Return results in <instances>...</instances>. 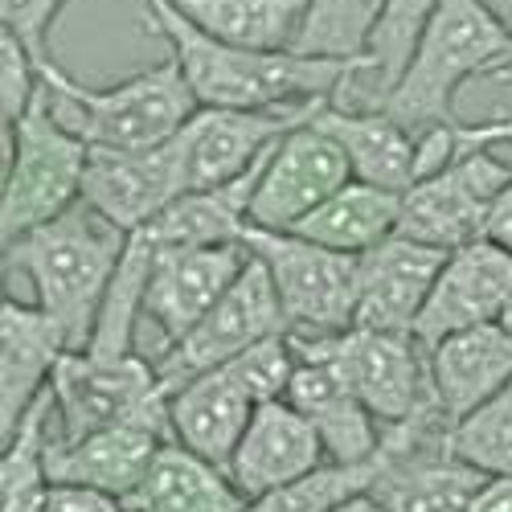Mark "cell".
Returning a JSON list of instances; mask_svg holds the SVG:
<instances>
[{
	"label": "cell",
	"instance_id": "8fae6325",
	"mask_svg": "<svg viewBox=\"0 0 512 512\" xmlns=\"http://www.w3.org/2000/svg\"><path fill=\"white\" fill-rule=\"evenodd\" d=\"M328 99L287 107H197L181 127V160L189 189H213L246 177L291 127L308 123Z\"/></svg>",
	"mask_w": 512,
	"mask_h": 512
},
{
	"label": "cell",
	"instance_id": "83f0119b",
	"mask_svg": "<svg viewBox=\"0 0 512 512\" xmlns=\"http://www.w3.org/2000/svg\"><path fill=\"white\" fill-rule=\"evenodd\" d=\"M50 422H54V394L46 390L21 418L17 435L5 443V455H0V512H46L54 488Z\"/></svg>",
	"mask_w": 512,
	"mask_h": 512
},
{
	"label": "cell",
	"instance_id": "3957f363",
	"mask_svg": "<svg viewBox=\"0 0 512 512\" xmlns=\"http://www.w3.org/2000/svg\"><path fill=\"white\" fill-rule=\"evenodd\" d=\"M512 70V33L500 25L488 0H443L402 78L373 107L390 111L410 132L455 127V99L463 82L500 78Z\"/></svg>",
	"mask_w": 512,
	"mask_h": 512
},
{
	"label": "cell",
	"instance_id": "277c9868",
	"mask_svg": "<svg viewBox=\"0 0 512 512\" xmlns=\"http://www.w3.org/2000/svg\"><path fill=\"white\" fill-rule=\"evenodd\" d=\"M41 82H46L58 115L82 140L91 148L115 152H144L168 144L201 107L173 54L148 70L111 82V87H82L58 62L41 66Z\"/></svg>",
	"mask_w": 512,
	"mask_h": 512
},
{
	"label": "cell",
	"instance_id": "ffe728a7",
	"mask_svg": "<svg viewBox=\"0 0 512 512\" xmlns=\"http://www.w3.org/2000/svg\"><path fill=\"white\" fill-rule=\"evenodd\" d=\"M168 443L164 431L148 422H115L82 439H50V480L54 484H82L127 500L148 476V467Z\"/></svg>",
	"mask_w": 512,
	"mask_h": 512
},
{
	"label": "cell",
	"instance_id": "cb8c5ba5",
	"mask_svg": "<svg viewBox=\"0 0 512 512\" xmlns=\"http://www.w3.org/2000/svg\"><path fill=\"white\" fill-rule=\"evenodd\" d=\"M127 508H160V512H242L246 496L234 488L230 472L193 455L177 439L160 443L144 484L127 496Z\"/></svg>",
	"mask_w": 512,
	"mask_h": 512
},
{
	"label": "cell",
	"instance_id": "9a60e30c",
	"mask_svg": "<svg viewBox=\"0 0 512 512\" xmlns=\"http://www.w3.org/2000/svg\"><path fill=\"white\" fill-rule=\"evenodd\" d=\"M508 304H512V250L492 238H476L447 254L414 336L431 349L451 332L496 324L508 312Z\"/></svg>",
	"mask_w": 512,
	"mask_h": 512
},
{
	"label": "cell",
	"instance_id": "4fadbf2b",
	"mask_svg": "<svg viewBox=\"0 0 512 512\" xmlns=\"http://www.w3.org/2000/svg\"><path fill=\"white\" fill-rule=\"evenodd\" d=\"M250 263L246 242L230 246H156L144 324L160 332V349H173L185 332H193L205 312L230 291V283Z\"/></svg>",
	"mask_w": 512,
	"mask_h": 512
},
{
	"label": "cell",
	"instance_id": "5bb4252c",
	"mask_svg": "<svg viewBox=\"0 0 512 512\" xmlns=\"http://www.w3.org/2000/svg\"><path fill=\"white\" fill-rule=\"evenodd\" d=\"M177 136L144 152L91 148L87 177H82V201L123 234H136L148 222H156L181 193H189Z\"/></svg>",
	"mask_w": 512,
	"mask_h": 512
},
{
	"label": "cell",
	"instance_id": "b9f144b4",
	"mask_svg": "<svg viewBox=\"0 0 512 512\" xmlns=\"http://www.w3.org/2000/svg\"><path fill=\"white\" fill-rule=\"evenodd\" d=\"M132 512H160V508H132Z\"/></svg>",
	"mask_w": 512,
	"mask_h": 512
},
{
	"label": "cell",
	"instance_id": "4dcf8cb0",
	"mask_svg": "<svg viewBox=\"0 0 512 512\" xmlns=\"http://www.w3.org/2000/svg\"><path fill=\"white\" fill-rule=\"evenodd\" d=\"M377 484V459L373 463H324L316 472L291 480L267 496H254L246 500L242 512H336L345 500L373 492Z\"/></svg>",
	"mask_w": 512,
	"mask_h": 512
},
{
	"label": "cell",
	"instance_id": "7a4b0ae2",
	"mask_svg": "<svg viewBox=\"0 0 512 512\" xmlns=\"http://www.w3.org/2000/svg\"><path fill=\"white\" fill-rule=\"evenodd\" d=\"M123 246L127 234L119 226H111L87 201H74L46 226L5 242L0 259L9 275H25L33 283L37 308L62 324L70 349H87Z\"/></svg>",
	"mask_w": 512,
	"mask_h": 512
},
{
	"label": "cell",
	"instance_id": "7c38bea8",
	"mask_svg": "<svg viewBox=\"0 0 512 512\" xmlns=\"http://www.w3.org/2000/svg\"><path fill=\"white\" fill-rule=\"evenodd\" d=\"M349 181H353V164L345 148L308 119L300 127H291L271 148L250 197V226L295 230L312 209H320Z\"/></svg>",
	"mask_w": 512,
	"mask_h": 512
},
{
	"label": "cell",
	"instance_id": "1f68e13d",
	"mask_svg": "<svg viewBox=\"0 0 512 512\" xmlns=\"http://www.w3.org/2000/svg\"><path fill=\"white\" fill-rule=\"evenodd\" d=\"M451 451L484 476H512V381L451 426Z\"/></svg>",
	"mask_w": 512,
	"mask_h": 512
},
{
	"label": "cell",
	"instance_id": "603a6c76",
	"mask_svg": "<svg viewBox=\"0 0 512 512\" xmlns=\"http://www.w3.org/2000/svg\"><path fill=\"white\" fill-rule=\"evenodd\" d=\"M267 156L254 164L246 177H238L230 185L181 193L156 222L144 226L152 234V242L156 246H230V242H242L246 226H250V197H254V185H259Z\"/></svg>",
	"mask_w": 512,
	"mask_h": 512
},
{
	"label": "cell",
	"instance_id": "52a82bcc",
	"mask_svg": "<svg viewBox=\"0 0 512 512\" xmlns=\"http://www.w3.org/2000/svg\"><path fill=\"white\" fill-rule=\"evenodd\" d=\"M58 439H82L115 422H148L173 439L168 426V390L140 353L95 357L87 349H70L50 381Z\"/></svg>",
	"mask_w": 512,
	"mask_h": 512
},
{
	"label": "cell",
	"instance_id": "d590c367",
	"mask_svg": "<svg viewBox=\"0 0 512 512\" xmlns=\"http://www.w3.org/2000/svg\"><path fill=\"white\" fill-rule=\"evenodd\" d=\"M46 512H132L127 500L99 492V488H82V484H54Z\"/></svg>",
	"mask_w": 512,
	"mask_h": 512
},
{
	"label": "cell",
	"instance_id": "74e56055",
	"mask_svg": "<svg viewBox=\"0 0 512 512\" xmlns=\"http://www.w3.org/2000/svg\"><path fill=\"white\" fill-rule=\"evenodd\" d=\"M472 512H512V476H488Z\"/></svg>",
	"mask_w": 512,
	"mask_h": 512
},
{
	"label": "cell",
	"instance_id": "8d00e7d4",
	"mask_svg": "<svg viewBox=\"0 0 512 512\" xmlns=\"http://www.w3.org/2000/svg\"><path fill=\"white\" fill-rule=\"evenodd\" d=\"M504 70L500 78H508ZM512 140V119H488V123H459V144L480 148V144H508Z\"/></svg>",
	"mask_w": 512,
	"mask_h": 512
},
{
	"label": "cell",
	"instance_id": "30bf717a",
	"mask_svg": "<svg viewBox=\"0 0 512 512\" xmlns=\"http://www.w3.org/2000/svg\"><path fill=\"white\" fill-rule=\"evenodd\" d=\"M287 332V316L279 304V291L271 271L263 267V259H254L242 267V275L230 283V291L218 304L205 312V320L185 332L173 349H164L156 361V373L164 381V390L173 394L177 386H185L189 377H201L209 369H222L234 357H242L250 345Z\"/></svg>",
	"mask_w": 512,
	"mask_h": 512
},
{
	"label": "cell",
	"instance_id": "e0dca14e",
	"mask_svg": "<svg viewBox=\"0 0 512 512\" xmlns=\"http://www.w3.org/2000/svg\"><path fill=\"white\" fill-rule=\"evenodd\" d=\"M295 345H300V365H295V377L287 386V402L316 426L332 463H373L381 451V422L320 349L304 345V340H295Z\"/></svg>",
	"mask_w": 512,
	"mask_h": 512
},
{
	"label": "cell",
	"instance_id": "8992f818",
	"mask_svg": "<svg viewBox=\"0 0 512 512\" xmlns=\"http://www.w3.org/2000/svg\"><path fill=\"white\" fill-rule=\"evenodd\" d=\"M242 242L271 271L291 336L320 340V336H340L353 328L361 254L328 250L304 234L259 230V226H246Z\"/></svg>",
	"mask_w": 512,
	"mask_h": 512
},
{
	"label": "cell",
	"instance_id": "2e32d148",
	"mask_svg": "<svg viewBox=\"0 0 512 512\" xmlns=\"http://www.w3.org/2000/svg\"><path fill=\"white\" fill-rule=\"evenodd\" d=\"M447 263V250L394 234L390 242L361 254L357 279V320L353 328L414 332L418 316L435 291V279Z\"/></svg>",
	"mask_w": 512,
	"mask_h": 512
},
{
	"label": "cell",
	"instance_id": "9c48e42d",
	"mask_svg": "<svg viewBox=\"0 0 512 512\" xmlns=\"http://www.w3.org/2000/svg\"><path fill=\"white\" fill-rule=\"evenodd\" d=\"M304 345L320 349L340 373H345V381L373 410V418L381 426L406 422L422 410L439 406L435 381H431V353H426V345L414 332L349 328L340 336L304 340Z\"/></svg>",
	"mask_w": 512,
	"mask_h": 512
},
{
	"label": "cell",
	"instance_id": "7402d4cb",
	"mask_svg": "<svg viewBox=\"0 0 512 512\" xmlns=\"http://www.w3.org/2000/svg\"><path fill=\"white\" fill-rule=\"evenodd\" d=\"M426 353H431L435 398L451 418V426L512 381V336L500 320L451 332Z\"/></svg>",
	"mask_w": 512,
	"mask_h": 512
},
{
	"label": "cell",
	"instance_id": "d6986e66",
	"mask_svg": "<svg viewBox=\"0 0 512 512\" xmlns=\"http://www.w3.org/2000/svg\"><path fill=\"white\" fill-rule=\"evenodd\" d=\"M324 463L332 459L324 451V439L316 435V426L287 398H275L254 410L246 435L230 459V480L246 500H254L316 472Z\"/></svg>",
	"mask_w": 512,
	"mask_h": 512
},
{
	"label": "cell",
	"instance_id": "ac0fdd59",
	"mask_svg": "<svg viewBox=\"0 0 512 512\" xmlns=\"http://www.w3.org/2000/svg\"><path fill=\"white\" fill-rule=\"evenodd\" d=\"M70 353L62 324L37 304L0 300V443L17 435L21 418L50 390L58 361Z\"/></svg>",
	"mask_w": 512,
	"mask_h": 512
},
{
	"label": "cell",
	"instance_id": "ba28073f",
	"mask_svg": "<svg viewBox=\"0 0 512 512\" xmlns=\"http://www.w3.org/2000/svg\"><path fill=\"white\" fill-rule=\"evenodd\" d=\"M508 181L512 164L496 156V144H459V152L443 168H435L431 177H422L402 193L398 234L439 246L447 254L476 242L488 234V218Z\"/></svg>",
	"mask_w": 512,
	"mask_h": 512
},
{
	"label": "cell",
	"instance_id": "d6a6232c",
	"mask_svg": "<svg viewBox=\"0 0 512 512\" xmlns=\"http://www.w3.org/2000/svg\"><path fill=\"white\" fill-rule=\"evenodd\" d=\"M295 365H300V345H295L291 332H275L259 345H250L242 357H234L226 369L246 386V394L254 402H275L287 398V386L295 377Z\"/></svg>",
	"mask_w": 512,
	"mask_h": 512
},
{
	"label": "cell",
	"instance_id": "6da1fadb",
	"mask_svg": "<svg viewBox=\"0 0 512 512\" xmlns=\"http://www.w3.org/2000/svg\"><path fill=\"white\" fill-rule=\"evenodd\" d=\"M144 21L177 58L201 107H287L336 99L365 74V62L304 58L295 50H246L189 25L168 0H140Z\"/></svg>",
	"mask_w": 512,
	"mask_h": 512
},
{
	"label": "cell",
	"instance_id": "4316f807",
	"mask_svg": "<svg viewBox=\"0 0 512 512\" xmlns=\"http://www.w3.org/2000/svg\"><path fill=\"white\" fill-rule=\"evenodd\" d=\"M156 259V242L148 230L127 234L123 259L111 275V287L103 295V308L95 320V332L87 340V353L95 357H127L136 353V332L144 324V291Z\"/></svg>",
	"mask_w": 512,
	"mask_h": 512
},
{
	"label": "cell",
	"instance_id": "484cf974",
	"mask_svg": "<svg viewBox=\"0 0 512 512\" xmlns=\"http://www.w3.org/2000/svg\"><path fill=\"white\" fill-rule=\"evenodd\" d=\"M201 33L246 50H291L304 0H168Z\"/></svg>",
	"mask_w": 512,
	"mask_h": 512
},
{
	"label": "cell",
	"instance_id": "d4e9b609",
	"mask_svg": "<svg viewBox=\"0 0 512 512\" xmlns=\"http://www.w3.org/2000/svg\"><path fill=\"white\" fill-rule=\"evenodd\" d=\"M398 222H402V193L381 189V185H365L353 177L320 209H312L291 234H304L328 250L369 254L373 246L390 242L398 234Z\"/></svg>",
	"mask_w": 512,
	"mask_h": 512
},
{
	"label": "cell",
	"instance_id": "f1b7e54d",
	"mask_svg": "<svg viewBox=\"0 0 512 512\" xmlns=\"http://www.w3.org/2000/svg\"><path fill=\"white\" fill-rule=\"evenodd\" d=\"M386 0H304V21L291 50L304 58L365 62Z\"/></svg>",
	"mask_w": 512,
	"mask_h": 512
},
{
	"label": "cell",
	"instance_id": "44dd1931",
	"mask_svg": "<svg viewBox=\"0 0 512 512\" xmlns=\"http://www.w3.org/2000/svg\"><path fill=\"white\" fill-rule=\"evenodd\" d=\"M254 410H259V402L246 394V386L226 365L189 377L185 386L168 394L173 439L193 455L209 459L213 467H222V472H230V459L246 435Z\"/></svg>",
	"mask_w": 512,
	"mask_h": 512
},
{
	"label": "cell",
	"instance_id": "ab89813d",
	"mask_svg": "<svg viewBox=\"0 0 512 512\" xmlns=\"http://www.w3.org/2000/svg\"><path fill=\"white\" fill-rule=\"evenodd\" d=\"M336 512H386V508H381V500H377L373 492H361V496L345 500V504H340Z\"/></svg>",
	"mask_w": 512,
	"mask_h": 512
},
{
	"label": "cell",
	"instance_id": "f35d334b",
	"mask_svg": "<svg viewBox=\"0 0 512 512\" xmlns=\"http://www.w3.org/2000/svg\"><path fill=\"white\" fill-rule=\"evenodd\" d=\"M508 144H512V140H508ZM484 238H492V242H500V246L512 250V181H508V189L500 193V201H496V209H492L488 234H484Z\"/></svg>",
	"mask_w": 512,
	"mask_h": 512
},
{
	"label": "cell",
	"instance_id": "f546056e",
	"mask_svg": "<svg viewBox=\"0 0 512 512\" xmlns=\"http://www.w3.org/2000/svg\"><path fill=\"white\" fill-rule=\"evenodd\" d=\"M443 9V0H386L369 54H365V78L373 82V91L365 95V107H373L381 95H390V87L402 78V70L414 58L418 37L426 33L431 17Z\"/></svg>",
	"mask_w": 512,
	"mask_h": 512
},
{
	"label": "cell",
	"instance_id": "60d3db41",
	"mask_svg": "<svg viewBox=\"0 0 512 512\" xmlns=\"http://www.w3.org/2000/svg\"><path fill=\"white\" fill-rule=\"evenodd\" d=\"M500 324H504V328H508V336H512V304H508V312L500 316Z\"/></svg>",
	"mask_w": 512,
	"mask_h": 512
},
{
	"label": "cell",
	"instance_id": "5b68a950",
	"mask_svg": "<svg viewBox=\"0 0 512 512\" xmlns=\"http://www.w3.org/2000/svg\"><path fill=\"white\" fill-rule=\"evenodd\" d=\"M91 144L58 115L46 82L29 111L5 127V189H0V246L46 226L82 201Z\"/></svg>",
	"mask_w": 512,
	"mask_h": 512
},
{
	"label": "cell",
	"instance_id": "836d02e7",
	"mask_svg": "<svg viewBox=\"0 0 512 512\" xmlns=\"http://www.w3.org/2000/svg\"><path fill=\"white\" fill-rule=\"evenodd\" d=\"M70 0H0V29L13 33L37 66H50V33Z\"/></svg>",
	"mask_w": 512,
	"mask_h": 512
},
{
	"label": "cell",
	"instance_id": "e575fe53",
	"mask_svg": "<svg viewBox=\"0 0 512 512\" xmlns=\"http://www.w3.org/2000/svg\"><path fill=\"white\" fill-rule=\"evenodd\" d=\"M37 91H41V66L13 33L0 29V115H5V127H13L29 111Z\"/></svg>",
	"mask_w": 512,
	"mask_h": 512
}]
</instances>
